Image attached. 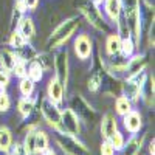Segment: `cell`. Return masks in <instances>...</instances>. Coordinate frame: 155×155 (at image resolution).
Returning <instances> with one entry per match:
<instances>
[{
    "instance_id": "cell-34",
    "label": "cell",
    "mask_w": 155,
    "mask_h": 155,
    "mask_svg": "<svg viewBox=\"0 0 155 155\" xmlns=\"http://www.w3.org/2000/svg\"><path fill=\"white\" fill-rule=\"evenodd\" d=\"M22 2H23V5H25V8H27V9L34 11L36 6H37V3H39V0H22Z\"/></svg>"
},
{
    "instance_id": "cell-19",
    "label": "cell",
    "mask_w": 155,
    "mask_h": 155,
    "mask_svg": "<svg viewBox=\"0 0 155 155\" xmlns=\"http://www.w3.org/2000/svg\"><path fill=\"white\" fill-rule=\"evenodd\" d=\"M106 48H107V53L110 56H116V54H120V51H121V37L118 33H115V34H110L107 37V42H106Z\"/></svg>"
},
{
    "instance_id": "cell-3",
    "label": "cell",
    "mask_w": 155,
    "mask_h": 155,
    "mask_svg": "<svg viewBox=\"0 0 155 155\" xmlns=\"http://www.w3.org/2000/svg\"><path fill=\"white\" fill-rule=\"evenodd\" d=\"M56 141L61 150L65 155H92V150L82 141L78 140V137L67 135V134H58Z\"/></svg>"
},
{
    "instance_id": "cell-21",
    "label": "cell",
    "mask_w": 155,
    "mask_h": 155,
    "mask_svg": "<svg viewBox=\"0 0 155 155\" xmlns=\"http://www.w3.org/2000/svg\"><path fill=\"white\" fill-rule=\"evenodd\" d=\"M27 76L33 82H39L44 78V68L36 59L30 62V67H27Z\"/></svg>"
},
{
    "instance_id": "cell-30",
    "label": "cell",
    "mask_w": 155,
    "mask_h": 155,
    "mask_svg": "<svg viewBox=\"0 0 155 155\" xmlns=\"http://www.w3.org/2000/svg\"><path fill=\"white\" fill-rule=\"evenodd\" d=\"M11 109V99L6 92H0V112L6 113Z\"/></svg>"
},
{
    "instance_id": "cell-31",
    "label": "cell",
    "mask_w": 155,
    "mask_h": 155,
    "mask_svg": "<svg viewBox=\"0 0 155 155\" xmlns=\"http://www.w3.org/2000/svg\"><path fill=\"white\" fill-rule=\"evenodd\" d=\"M6 153L8 155H28V152L25 150V147H23L22 143H12L11 147H9V150Z\"/></svg>"
},
{
    "instance_id": "cell-22",
    "label": "cell",
    "mask_w": 155,
    "mask_h": 155,
    "mask_svg": "<svg viewBox=\"0 0 155 155\" xmlns=\"http://www.w3.org/2000/svg\"><path fill=\"white\" fill-rule=\"evenodd\" d=\"M130 110H132V101L129 99L127 96H118L116 98V101H115V112H116V115L124 116Z\"/></svg>"
},
{
    "instance_id": "cell-27",
    "label": "cell",
    "mask_w": 155,
    "mask_h": 155,
    "mask_svg": "<svg viewBox=\"0 0 155 155\" xmlns=\"http://www.w3.org/2000/svg\"><path fill=\"white\" fill-rule=\"evenodd\" d=\"M109 141L112 143V146L115 147V150H116V152H121V149L124 147V143H126V140H124L123 134H121V132H118V130H116L115 134H112V137L109 138Z\"/></svg>"
},
{
    "instance_id": "cell-17",
    "label": "cell",
    "mask_w": 155,
    "mask_h": 155,
    "mask_svg": "<svg viewBox=\"0 0 155 155\" xmlns=\"http://www.w3.org/2000/svg\"><path fill=\"white\" fill-rule=\"evenodd\" d=\"M48 144H50L48 135L44 130H36V134H34V153L41 155L44 150H47L50 147Z\"/></svg>"
},
{
    "instance_id": "cell-12",
    "label": "cell",
    "mask_w": 155,
    "mask_h": 155,
    "mask_svg": "<svg viewBox=\"0 0 155 155\" xmlns=\"http://www.w3.org/2000/svg\"><path fill=\"white\" fill-rule=\"evenodd\" d=\"M116 130H118L116 116L113 113H106L102 116V121H101V137L104 140H109L112 137V134H115Z\"/></svg>"
},
{
    "instance_id": "cell-26",
    "label": "cell",
    "mask_w": 155,
    "mask_h": 155,
    "mask_svg": "<svg viewBox=\"0 0 155 155\" xmlns=\"http://www.w3.org/2000/svg\"><path fill=\"white\" fill-rule=\"evenodd\" d=\"M11 71L17 78H25L27 76V62H25L23 59H20V58H17L14 65H12V68H11Z\"/></svg>"
},
{
    "instance_id": "cell-9",
    "label": "cell",
    "mask_w": 155,
    "mask_h": 155,
    "mask_svg": "<svg viewBox=\"0 0 155 155\" xmlns=\"http://www.w3.org/2000/svg\"><path fill=\"white\" fill-rule=\"evenodd\" d=\"M123 124H124V129L129 132V134H138L143 127V118H141L140 112L137 110H130L129 113H126L123 116Z\"/></svg>"
},
{
    "instance_id": "cell-2",
    "label": "cell",
    "mask_w": 155,
    "mask_h": 155,
    "mask_svg": "<svg viewBox=\"0 0 155 155\" xmlns=\"http://www.w3.org/2000/svg\"><path fill=\"white\" fill-rule=\"evenodd\" d=\"M76 6L79 8V11L82 12V16L88 20V23L92 25V27H95L99 31H104V33L109 31L110 27L106 22V17L102 16L101 9L98 8V5L93 2V0H78Z\"/></svg>"
},
{
    "instance_id": "cell-33",
    "label": "cell",
    "mask_w": 155,
    "mask_h": 155,
    "mask_svg": "<svg viewBox=\"0 0 155 155\" xmlns=\"http://www.w3.org/2000/svg\"><path fill=\"white\" fill-rule=\"evenodd\" d=\"M9 81H11V78H9V71L5 70V68H0V87H3L6 88L9 85Z\"/></svg>"
},
{
    "instance_id": "cell-28",
    "label": "cell",
    "mask_w": 155,
    "mask_h": 155,
    "mask_svg": "<svg viewBox=\"0 0 155 155\" xmlns=\"http://www.w3.org/2000/svg\"><path fill=\"white\" fill-rule=\"evenodd\" d=\"M34 134H36V130H30L27 134V137H25L23 143H22L25 150L28 152V155H36L34 153Z\"/></svg>"
},
{
    "instance_id": "cell-11",
    "label": "cell",
    "mask_w": 155,
    "mask_h": 155,
    "mask_svg": "<svg viewBox=\"0 0 155 155\" xmlns=\"http://www.w3.org/2000/svg\"><path fill=\"white\" fill-rule=\"evenodd\" d=\"M47 92H48V96L47 98L53 102V104L59 106L61 102H62V99H64V85L61 84V81L58 79V78L50 79Z\"/></svg>"
},
{
    "instance_id": "cell-32",
    "label": "cell",
    "mask_w": 155,
    "mask_h": 155,
    "mask_svg": "<svg viewBox=\"0 0 155 155\" xmlns=\"http://www.w3.org/2000/svg\"><path fill=\"white\" fill-rule=\"evenodd\" d=\"M99 150H101V155H115V153H116L115 147L112 146V143H110L109 140H104V141H102Z\"/></svg>"
},
{
    "instance_id": "cell-10",
    "label": "cell",
    "mask_w": 155,
    "mask_h": 155,
    "mask_svg": "<svg viewBox=\"0 0 155 155\" xmlns=\"http://www.w3.org/2000/svg\"><path fill=\"white\" fill-rule=\"evenodd\" d=\"M132 59L127 61V67H126V73H127V79L130 78L143 73L146 68V58L143 54H138V56H130Z\"/></svg>"
},
{
    "instance_id": "cell-13",
    "label": "cell",
    "mask_w": 155,
    "mask_h": 155,
    "mask_svg": "<svg viewBox=\"0 0 155 155\" xmlns=\"http://www.w3.org/2000/svg\"><path fill=\"white\" fill-rule=\"evenodd\" d=\"M143 141H144V135L141 137H137V134L132 135V138L127 143H124V147L121 149L123 155H140L141 147H143Z\"/></svg>"
},
{
    "instance_id": "cell-37",
    "label": "cell",
    "mask_w": 155,
    "mask_h": 155,
    "mask_svg": "<svg viewBox=\"0 0 155 155\" xmlns=\"http://www.w3.org/2000/svg\"><path fill=\"white\" fill-rule=\"evenodd\" d=\"M93 2H95L96 5H99V3H102V2H104V0H93Z\"/></svg>"
},
{
    "instance_id": "cell-24",
    "label": "cell",
    "mask_w": 155,
    "mask_h": 155,
    "mask_svg": "<svg viewBox=\"0 0 155 155\" xmlns=\"http://www.w3.org/2000/svg\"><path fill=\"white\" fill-rule=\"evenodd\" d=\"M134 50H135V44L130 37H124L121 39V51L120 53L123 54V58H130L134 56Z\"/></svg>"
},
{
    "instance_id": "cell-6",
    "label": "cell",
    "mask_w": 155,
    "mask_h": 155,
    "mask_svg": "<svg viewBox=\"0 0 155 155\" xmlns=\"http://www.w3.org/2000/svg\"><path fill=\"white\" fill-rule=\"evenodd\" d=\"M146 81V74L144 73H140L130 79H126V84H124V93L126 96L130 99L132 102H137L141 96V87H143Z\"/></svg>"
},
{
    "instance_id": "cell-25",
    "label": "cell",
    "mask_w": 155,
    "mask_h": 155,
    "mask_svg": "<svg viewBox=\"0 0 155 155\" xmlns=\"http://www.w3.org/2000/svg\"><path fill=\"white\" fill-rule=\"evenodd\" d=\"M27 39H25L17 30L16 31H12L11 33V37H9V45L14 48V50H19V48H22L23 45H27Z\"/></svg>"
},
{
    "instance_id": "cell-14",
    "label": "cell",
    "mask_w": 155,
    "mask_h": 155,
    "mask_svg": "<svg viewBox=\"0 0 155 155\" xmlns=\"http://www.w3.org/2000/svg\"><path fill=\"white\" fill-rule=\"evenodd\" d=\"M104 8H106V14L112 22H118L121 17V11H123V0H104Z\"/></svg>"
},
{
    "instance_id": "cell-8",
    "label": "cell",
    "mask_w": 155,
    "mask_h": 155,
    "mask_svg": "<svg viewBox=\"0 0 155 155\" xmlns=\"http://www.w3.org/2000/svg\"><path fill=\"white\" fill-rule=\"evenodd\" d=\"M92 39L88 37V34L82 33L74 39V53L81 61H85L92 56Z\"/></svg>"
},
{
    "instance_id": "cell-23",
    "label": "cell",
    "mask_w": 155,
    "mask_h": 155,
    "mask_svg": "<svg viewBox=\"0 0 155 155\" xmlns=\"http://www.w3.org/2000/svg\"><path fill=\"white\" fill-rule=\"evenodd\" d=\"M34 84L28 76H25V78H20V82H19V90H20V93L23 96H31L34 93Z\"/></svg>"
},
{
    "instance_id": "cell-35",
    "label": "cell",
    "mask_w": 155,
    "mask_h": 155,
    "mask_svg": "<svg viewBox=\"0 0 155 155\" xmlns=\"http://www.w3.org/2000/svg\"><path fill=\"white\" fill-rule=\"evenodd\" d=\"M149 153H150V155H155V141H153V140L149 143Z\"/></svg>"
},
{
    "instance_id": "cell-5",
    "label": "cell",
    "mask_w": 155,
    "mask_h": 155,
    "mask_svg": "<svg viewBox=\"0 0 155 155\" xmlns=\"http://www.w3.org/2000/svg\"><path fill=\"white\" fill-rule=\"evenodd\" d=\"M61 126H62V134L73 137H78L81 134V120L71 107L61 110Z\"/></svg>"
},
{
    "instance_id": "cell-4",
    "label": "cell",
    "mask_w": 155,
    "mask_h": 155,
    "mask_svg": "<svg viewBox=\"0 0 155 155\" xmlns=\"http://www.w3.org/2000/svg\"><path fill=\"white\" fill-rule=\"evenodd\" d=\"M41 113L44 121L56 130V134H62V126H61V109L59 106L53 104L48 98H44L41 102Z\"/></svg>"
},
{
    "instance_id": "cell-29",
    "label": "cell",
    "mask_w": 155,
    "mask_h": 155,
    "mask_svg": "<svg viewBox=\"0 0 155 155\" xmlns=\"http://www.w3.org/2000/svg\"><path fill=\"white\" fill-rule=\"evenodd\" d=\"M101 84H102V79H101V76L98 73H95L92 78L88 79V90L90 92H98V90L101 88Z\"/></svg>"
},
{
    "instance_id": "cell-15",
    "label": "cell",
    "mask_w": 155,
    "mask_h": 155,
    "mask_svg": "<svg viewBox=\"0 0 155 155\" xmlns=\"http://www.w3.org/2000/svg\"><path fill=\"white\" fill-rule=\"evenodd\" d=\"M34 104H36V99L31 98V96H23V98L19 99V102H17V112L20 113V116L23 120H27L28 116L33 113Z\"/></svg>"
},
{
    "instance_id": "cell-20",
    "label": "cell",
    "mask_w": 155,
    "mask_h": 155,
    "mask_svg": "<svg viewBox=\"0 0 155 155\" xmlns=\"http://www.w3.org/2000/svg\"><path fill=\"white\" fill-rule=\"evenodd\" d=\"M12 144V132L6 126H0V152L6 153Z\"/></svg>"
},
{
    "instance_id": "cell-18",
    "label": "cell",
    "mask_w": 155,
    "mask_h": 155,
    "mask_svg": "<svg viewBox=\"0 0 155 155\" xmlns=\"http://www.w3.org/2000/svg\"><path fill=\"white\" fill-rule=\"evenodd\" d=\"M16 59H17V56H16V53L12 50L3 48L2 51H0V65H2V68L11 71V68H12V65H14Z\"/></svg>"
},
{
    "instance_id": "cell-7",
    "label": "cell",
    "mask_w": 155,
    "mask_h": 155,
    "mask_svg": "<svg viewBox=\"0 0 155 155\" xmlns=\"http://www.w3.org/2000/svg\"><path fill=\"white\" fill-rule=\"evenodd\" d=\"M54 68H56V78L61 81V84L67 85V81H68V53H67V50H61L54 56Z\"/></svg>"
},
{
    "instance_id": "cell-16",
    "label": "cell",
    "mask_w": 155,
    "mask_h": 155,
    "mask_svg": "<svg viewBox=\"0 0 155 155\" xmlns=\"http://www.w3.org/2000/svg\"><path fill=\"white\" fill-rule=\"evenodd\" d=\"M27 41H31L36 34V28H34V22L31 17H23L19 22V30H17Z\"/></svg>"
},
{
    "instance_id": "cell-36",
    "label": "cell",
    "mask_w": 155,
    "mask_h": 155,
    "mask_svg": "<svg viewBox=\"0 0 155 155\" xmlns=\"http://www.w3.org/2000/svg\"><path fill=\"white\" fill-rule=\"evenodd\" d=\"M41 155H56V152H54L53 149H50V147H48V149H47V150H44Z\"/></svg>"
},
{
    "instance_id": "cell-1",
    "label": "cell",
    "mask_w": 155,
    "mask_h": 155,
    "mask_svg": "<svg viewBox=\"0 0 155 155\" xmlns=\"http://www.w3.org/2000/svg\"><path fill=\"white\" fill-rule=\"evenodd\" d=\"M78 27H79V19H78L76 16L65 19L53 33L50 34V37L47 39V47L50 50L59 48L61 45H64L71 37V34L76 31Z\"/></svg>"
}]
</instances>
